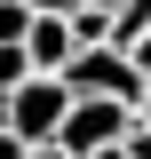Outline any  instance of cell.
Returning a JSON list of instances; mask_svg holds the SVG:
<instances>
[{"label":"cell","instance_id":"cell-5","mask_svg":"<svg viewBox=\"0 0 151 159\" xmlns=\"http://www.w3.org/2000/svg\"><path fill=\"white\" fill-rule=\"evenodd\" d=\"M24 80H40V64H32V48H0V103L16 96Z\"/></svg>","mask_w":151,"mask_h":159},{"label":"cell","instance_id":"cell-6","mask_svg":"<svg viewBox=\"0 0 151 159\" xmlns=\"http://www.w3.org/2000/svg\"><path fill=\"white\" fill-rule=\"evenodd\" d=\"M32 40V8L24 0H0V48H24Z\"/></svg>","mask_w":151,"mask_h":159},{"label":"cell","instance_id":"cell-3","mask_svg":"<svg viewBox=\"0 0 151 159\" xmlns=\"http://www.w3.org/2000/svg\"><path fill=\"white\" fill-rule=\"evenodd\" d=\"M64 80H72V96H112V103H135V96H143V72H135L127 48H80Z\"/></svg>","mask_w":151,"mask_h":159},{"label":"cell","instance_id":"cell-4","mask_svg":"<svg viewBox=\"0 0 151 159\" xmlns=\"http://www.w3.org/2000/svg\"><path fill=\"white\" fill-rule=\"evenodd\" d=\"M24 48H32V64L48 80H64L72 56H80V32H72V16H32V40H24Z\"/></svg>","mask_w":151,"mask_h":159},{"label":"cell","instance_id":"cell-11","mask_svg":"<svg viewBox=\"0 0 151 159\" xmlns=\"http://www.w3.org/2000/svg\"><path fill=\"white\" fill-rule=\"evenodd\" d=\"M135 127H151V80H143V96H135Z\"/></svg>","mask_w":151,"mask_h":159},{"label":"cell","instance_id":"cell-10","mask_svg":"<svg viewBox=\"0 0 151 159\" xmlns=\"http://www.w3.org/2000/svg\"><path fill=\"white\" fill-rule=\"evenodd\" d=\"M127 159H151V127H135V135H127Z\"/></svg>","mask_w":151,"mask_h":159},{"label":"cell","instance_id":"cell-7","mask_svg":"<svg viewBox=\"0 0 151 159\" xmlns=\"http://www.w3.org/2000/svg\"><path fill=\"white\" fill-rule=\"evenodd\" d=\"M24 8H32V16H80L88 0H24Z\"/></svg>","mask_w":151,"mask_h":159},{"label":"cell","instance_id":"cell-1","mask_svg":"<svg viewBox=\"0 0 151 159\" xmlns=\"http://www.w3.org/2000/svg\"><path fill=\"white\" fill-rule=\"evenodd\" d=\"M72 80H48V72H40V80H24V88H16V96H8V103H0V127H16V135L24 143H56L64 135V119H72Z\"/></svg>","mask_w":151,"mask_h":159},{"label":"cell","instance_id":"cell-9","mask_svg":"<svg viewBox=\"0 0 151 159\" xmlns=\"http://www.w3.org/2000/svg\"><path fill=\"white\" fill-rule=\"evenodd\" d=\"M127 56H135V72H143V80H151V32H143V40H135Z\"/></svg>","mask_w":151,"mask_h":159},{"label":"cell","instance_id":"cell-2","mask_svg":"<svg viewBox=\"0 0 151 159\" xmlns=\"http://www.w3.org/2000/svg\"><path fill=\"white\" fill-rule=\"evenodd\" d=\"M127 135H135V103H112V96H80L56 143H64L72 159H95V151H112V143H127Z\"/></svg>","mask_w":151,"mask_h":159},{"label":"cell","instance_id":"cell-12","mask_svg":"<svg viewBox=\"0 0 151 159\" xmlns=\"http://www.w3.org/2000/svg\"><path fill=\"white\" fill-rule=\"evenodd\" d=\"M32 159H72V151H64V143H32Z\"/></svg>","mask_w":151,"mask_h":159},{"label":"cell","instance_id":"cell-8","mask_svg":"<svg viewBox=\"0 0 151 159\" xmlns=\"http://www.w3.org/2000/svg\"><path fill=\"white\" fill-rule=\"evenodd\" d=\"M0 159H32V143H24L16 127H0Z\"/></svg>","mask_w":151,"mask_h":159},{"label":"cell","instance_id":"cell-13","mask_svg":"<svg viewBox=\"0 0 151 159\" xmlns=\"http://www.w3.org/2000/svg\"><path fill=\"white\" fill-rule=\"evenodd\" d=\"M88 8H103V16H119V8H127V0H88Z\"/></svg>","mask_w":151,"mask_h":159}]
</instances>
